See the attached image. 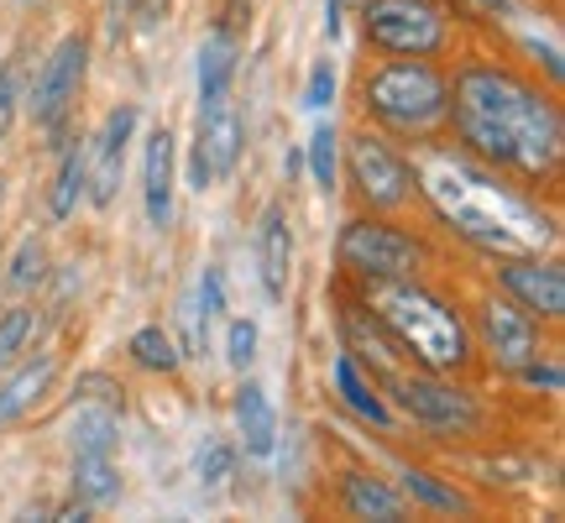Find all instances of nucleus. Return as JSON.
Here are the masks:
<instances>
[{"label":"nucleus","mask_w":565,"mask_h":523,"mask_svg":"<svg viewBox=\"0 0 565 523\" xmlns=\"http://www.w3.org/2000/svg\"><path fill=\"white\" fill-rule=\"evenodd\" d=\"M53 372H58V366H53V356H38V362L21 366L17 377L0 387V424H17L21 414H26V408H32V403L53 387Z\"/></svg>","instance_id":"18"},{"label":"nucleus","mask_w":565,"mask_h":523,"mask_svg":"<svg viewBox=\"0 0 565 523\" xmlns=\"http://www.w3.org/2000/svg\"><path fill=\"white\" fill-rule=\"evenodd\" d=\"M42 273H47V252H42L38 236H26L17 262H11V282H17V288H32V282H42Z\"/></svg>","instance_id":"28"},{"label":"nucleus","mask_w":565,"mask_h":523,"mask_svg":"<svg viewBox=\"0 0 565 523\" xmlns=\"http://www.w3.org/2000/svg\"><path fill=\"white\" fill-rule=\"evenodd\" d=\"M424 189H429V200H435L445 221L456 225L461 236H471L477 246H487V252L524 257V252L550 246V236H555L545 215H534L519 194L498 189L492 179L471 173L461 162H435L424 173Z\"/></svg>","instance_id":"2"},{"label":"nucleus","mask_w":565,"mask_h":523,"mask_svg":"<svg viewBox=\"0 0 565 523\" xmlns=\"http://www.w3.org/2000/svg\"><path fill=\"white\" fill-rule=\"evenodd\" d=\"M372 303L387 320V330L419 356L424 366H461L466 362V330L461 320L445 309L435 293H424L419 282L408 278H377L372 288Z\"/></svg>","instance_id":"3"},{"label":"nucleus","mask_w":565,"mask_h":523,"mask_svg":"<svg viewBox=\"0 0 565 523\" xmlns=\"http://www.w3.org/2000/svg\"><path fill=\"white\" fill-rule=\"evenodd\" d=\"M231 79H236V32L215 26V32L200 42V105L225 100V95H231Z\"/></svg>","instance_id":"17"},{"label":"nucleus","mask_w":565,"mask_h":523,"mask_svg":"<svg viewBox=\"0 0 565 523\" xmlns=\"http://www.w3.org/2000/svg\"><path fill=\"white\" fill-rule=\"evenodd\" d=\"M482 330H487V345H492V356L503 366H529L534 362V324H529V314L519 309V303H503L492 299L482 303Z\"/></svg>","instance_id":"13"},{"label":"nucleus","mask_w":565,"mask_h":523,"mask_svg":"<svg viewBox=\"0 0 565 523\" xmlns=\"http://www.w3.org/2000/svg\"><path fill=\"white\" fill-rule=\"evenodd\" d=\"M345 513L351 519H383V523H393V519H404V498L393 492V487H383V482H372V477H345Z\"/></svg>","instance_id":"19"},{"label":"nucleus","mask_w":565,"mask_h":523,"mask_svg":"<svg viewBox=\"0 0 565 523\" xmlns=\"http://www.w3.org/2000/svg\"><path fill=\"white\" fill-rule=\"evenodd\" d=\"M84 68H89V42H84V38H63L58 47H53V58L42 63L38 89H32V110H38V121L53 126L68 105L79 100Z\"/></svg>","instance_id":"8"},{"label":"nucleus","mask_w":565,"mask_h":523,"mask_svg":"<svg viewBox=\"0 0 565 523\" xmlns=\"http://www.w3.org/2000/svg\"><path fill=\"white\" fill-rule=\"evenodd\" d=\"M236 429H242L246 456H273V445H278V414H273V398H267L263 383L236 387Z\"/></svg>","instance_id":"16"},{"label":"nucleus","mask_w":565,"mask_h":523,"mask_svg":"<svg viewBox=\"0 0 565 523\" xmlns=\"http://www.w3.org/2000/svg\"><path fill=\"white\" fill-rule=\"evenodd\" d=\"M189 183H194V189H210V183H215V173H210V158H204L200 152V141H194V158H189Z\"/></svg>","instance_id":"33"},{"label":"nucleus","mask_w":565,"mask_h":523,"mask_svg":"<svg viewBox=\"0 0 565 523\" xmlns=\"http://www.w3.org/2000/svg\"><path fill=\"white\" fill-rule=\"evenodd\" d=\"M351 179H356V189H362V200L377 204V210L404 204L408 189H414V179H408V162L398 158L387 141L372 137V131L351 141Z\"/></svg>","instance_id":"7"},{"label":"nucleus","mask_w":565,"mask_h":523,"mask_svg":"<svg viewBox=\"0 0 565 523\" xmlns=\"http://www.w3.org/2000/svg\"><path fill=\"white\" fill-rule=\"evenodd\" d=\"M404 487L408 492H414V498H419V503H429V508H445V513H461V498H456V492H445L440 482H435V477H429V471H404Z\"/></svg>","instance_id":"27"},{"label":"nucleus","mask_w":565,"mask_h":523,"mask_svg":"<svg viewBox=\"0 0 565 523\" xmlns=\"http://www.w3.org/2000/svg\"><path fill=\"white\" fill-rule=\"evenodd\" d=\"M141 204L158 231L173 221V131L162 126L147 137V152H141Z\"/></svg>","instance_id":"14"},{"label":"nucleus","mask_w":565,"mask_h":523,"mask_svg":"<svg viewBox=\"0 0 565 523\" xmlns=\"http://www.w3.org/2000/svg\"><path fill=\"white\" fill-rule=\"evenodd\" d=\"M456 126L471 152L519 168L529 179L561 162V110L498 68H466L456 79Z\"/></svg>","instance_id":"1"},{"label":"nucleus","mask_w":565,"mask_h":523,"mask_svg":"<svg viewBox=\"0 0 565 523\" xmlns=\"http://www.w3.org/2000/svg\"><path fill=\"white\" fill-rule=\"evenodd\" d=\"M200 324L210 330V320H221V309H225V288H221V273L215 267H204V278H200Z\"/></svg>","instance_id":"31"},{"label":"nucleus","mask_w":565,"mask_h":523,"mask_svg":"<svg viewBox=\"0 0 565 523\" xmlns=\"http://www.w3.org/2000/svg\"><path fill=\"white\" fill-rule=\"evenodd\" d=\"M393 398L404 403V414L424 429H471L477 424L471 398L435 383V377H393Z\"/></svg>","instance_id":"9"},{"label":"nucleus","mask_w":565,"mask_h":523,"mask_svg":"<svg viewBox=\"0 0 565 523\" xmlns=\"http://www.w3.org/2000/svg\"><path fill=\"white\" fill-rule=\"evenodd\" d=\"M503 282H508V293L524 303V309H540L545 320H561L565 314V273L555 267V262L508 257Z\"/></svg>","instance_id":"11"},{"label":"nucleus","mask_w":565,"mask_h":523,"mask_svg":"<svg viewBox=\"0 0 565 523\" xmlns=\"http://www.w3.org/2000/svg\"><path fill=\"white\" fill-rule=\"evenodd\" d=\"M74 487L84 503H110L121 492L116 477V450H95V456H74Z\"/></svg>","instance_id":"20"},{"label":"nucleus","mask_w":565,"mask_h":523,"mask_svg":"<svg viewBox=\"0 0 565 523\" xmlns=\"http://www.w3.org/2000/svg\"><path fill=\"white\" fill-rule=\"evenodd\" d=\"M341 257L345 267H356L362 278H408L414 273V242L398 236V231H387V225H372V221H351L341 231Z\"/></svg>","instance_id":"6"},{"label":"nucleus","mask_w":565,"mask_h":523,"mask_svg":"<svg viewBox=\"0 0 565 523\" xmlns=\"http://www.w3.org/2000/svg\"><path fill=\"white\" fill-rule=\"evenodd\" d=\"M519 372H524V377H529L534 387H550V393H561V387H565V372H561V366H540V362H529V366H519Z\"/></svg>","instance_id":"32"},{"label":"nucleus","mask_w":565,"mask_h":523,"mask_svg":"<svg viewBox=\"0 0 565 523\" xmlns=\"http://www.w3.org/2000/svg\"><path fill=\"white\" fill-rule=\"evenodd\" d=\"M11 105H17V89H11V74H0V137L11 126Z\"/></svg>","instance_id":"35"},{"label":"nucleus","mask_w":565,"mask_h":523,"mask_svg":"<svg viewBox=\"0 0 565 523\" xmlns=\"http://www.w3.org/2000/svg\"><path fill=\"white\" fill-rule=\"evenodd\" d=\"M257 267H263L267 299L273 303L288 299V278H294V231H288L282 204H267L263 210V225H257Z\"/></svg>","instance_id":"12"},{"label":"nucleus","mask_w":565,"mask_h":523,"mask_svg":"<svg viewBox=\"0 0 565 523\" xmlns=\"http://www.w3.org/2000/svg\"><path fill=\"white\" fill-rule=\"evenodd\" d=\"M0 200H6V179H0Z\"/></svg>","instance_id":"37"},{"label":"nucleus","mask_w":565,"mask_h":523,"mask_svg":"<svg viewBox=\"0 0 565 523\" xmlns=\"http://www.w3.org/2000/svg\"><path fill=\"white\" fill-rule=\"evenodd\" d=\"M309 173H315V183L324 194L335 189V173H341V137H335V126H315L309 131Z\"/></svg>","instance_id":"22"},{"label":"nucleus","mask_w":565,"mask_h":523,"mask_svg":"<svg viewBox=\"0 0 565 523\" xmlns=\"http://www.w3.org/2000/svg\"><path fill=\"white\" fill-rule=\"evenodd\" d=\"M242 116H236V105L231 100H215V105H200V152L210 158V173L225 179V173H236V162H242Z\"/></svg>","instance_id":"15"},{"label":"nucleus","mask_w":565,"mask_h":523,"mask_svg":"<svg viewBox=\"0 0 565 523\" xmlns=\"http://www.w3.org/2000/svg\"><path fill=\"white\" fill-rule=\"evenodd\" d=\"M231 466H236V450L225 440H204L200 445V461H194V471H200V487H221L225 477H231Z\"/></svg>","instance_id":"25"},{"label":"nucleus","mask_w":565,"mask_h":523,"mask_svg":"<svg viewBox=\"0 0 565 523\" xmlns=\"http://www.w3.org/2000/svg\"><path fill=\"white\" fill-rule=\"evenodd\" d=\"M131 356H137V366H147V372H173V366H179V351H173V341L162 335L158 324H147V330L131 335Z\"/></svg>","instance_id":"24"},{"label":"nucleus","mask_w":565,"mask_h":523,"mask_svg":"<svg viewBox=\"0 0 565 523\" xmlns=\"http://www.w3.org/2000/svg\"><path fill=\"white\" fill-rule=\"evenodd\" d=\"M330 100H335V68H330V58H320L315 68H309V89H303V105H309V110H324Z\"/></svg>","instance_id":"30"},{"label":"nucleus","mask_w":565,"mask_h":523,"mask_svg":"<svg viewBox=\"0 0 565 523\" xmlns=\"http://www.w3.org/2000/svg\"><path fill=\"white\" fill-rule=\"evenodd\" d=\"M351 6H356V0H324V32H330V38L341 32V21H345V11H351Z\"/></svg>","instance_id":"34"},{"label":"nucleus","mask_w":565,"mask_h":523,"mask_svg":"<svg viewBox=\"0 0 565 523\" xmlns=\"http://www.w3.org/2000/svg\"><path fill=\"white\" fill-rule=\"evenodd\" d=\"M335 387H341L345 408H356V414H362V419H372L377 429H387V424H393L387 403L372 393V383H366L362 372H356V362H351V356H335Z\"/></svg>","instance_id":"21"},{"label":"nucleus","mask_w":565,"mask_h":523,"mask_svg":"<svg viewBox=\"0 0 565 523\" xmlns=\"http://www.w3.org/2000/svg\"><path fill=\"white\" fill-rule=\"evenodd\" d=\"M366 38L398 58H429L445 42V11L435 0H366Z\"/></svg>","instance_id":"5"},{"label":"nucleus","mask_w":565,"mask_h":523,"mask_svg":"<svg viewBox=\"0 0 565 523\" xmlns=\"http://www.w3.org/2000/svg\"><path fill=\"white\" fill-rule=\"evenodd\" d=\"M482 6H492V11H503V0H482Z\"/></svg>","instance_id":"36"},{"label":"nucleus","mask_w":565,"mask_h":523,"mask_svg":"<svg viewBox=\"0 0 565 523\" xmlns=\"http://www.w3.org/2000/svg\"><path fill=\"white\" fill-rule=\"evenodd\" d=\"M26 335H32V309H6V314H0V366L17 362V351L26 345Z\"/></svg>","instance_id":"26"},{"label":"nucleus","mask_w":565,"mask_h":523,"mask_svg":"<svg viewBox=\"0 0 565 523\" xmlns=\"http://www.w3.org/2000/svg\"><path fill=\"white\" fill-rule=\"evenodd\" d=\"M366 110L393 131H429L450 110V84L429 63H387L366 79Z\"/></svg>","instance_id":"4"},{"label":"nucleus","mask_w":565,"mask_h":523,"mask_svg":"<svg viewBox=\"0 0 565 523\" xmlns=\"http://www.w3.org/2000/svg\"><path fill=\"white\" fill-rule=\"evenodd\" d=\"M131 131H137V105H116V110L105 116L100 137H95V162H84V183H89V200L100 204V210L116 200V189H121Z\"/></svg>","instance_id":"10"},{"label":"nucleus","mask_w":565,"mask_h":523,"mask_svg":"<svg viewBox=\"0 0 565 523\" xmlns=\"http://www.w3.org/2000/svg\"><path fill=\"white\" fill-rule=\"evenodd\" d=\"M252 356H257V324H252V320H231V330H225V362L246 366Z\"/></svg>","instance_id":"29"},{"label":"nucleus","mask_w":565,"mask_h":523,"mask_svg":"<svg viewBox=\"0 0 565 523\" xmlns=\"http://www.w3.org/2000/svg\"><path fill=\"white\" fill-rule=\"evenodd\" d=\"M79 194H84V158H79V152H68V158L58 162V179H53V200H47L53 221H68V215L79 210Z\"/></svg>","instance_id":"23"}]
</instances>
